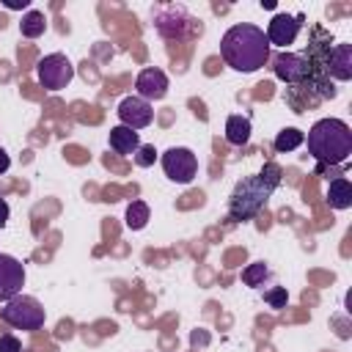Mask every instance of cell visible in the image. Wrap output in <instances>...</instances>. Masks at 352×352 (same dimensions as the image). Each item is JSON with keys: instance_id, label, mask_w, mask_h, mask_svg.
Instances as JSON below:
<instances>
[{"instance_id": "obj_1", "label": "cell", "mask_w": 352, "mask_h": 352, "mask_svg": "<svg viewBox=\"0 0 352 352\" xmlns=\"http://www.w3.org/2000/svg\"><path fill=\"white\" fill-rule=\"evenodd\" d=\"M220 58L236 72H256L270 60V41L261 28L250 22L231 25L220 38Z\"/></svg>"}, {"instance_id": "obj_2", "label": "cell", "mask_w": 352, "mask_h": 352, "mask_svg": "<svg viewBox=\"0 0 352 352\" xmlns=\"http://www.w3.org/2000/svg\"><path fill=\"white\" fill-rule=\"evenodd\" d=\"M278 184H280V165H275V162H264L258 176L242 179L234 187L231 201H228L231 220H250V217H256L267 206V201L278 190Z\"/></svg>"}, {"instance_id": "obj_3", "label": "cell", "mask_w": 352, "mask_h": 352, "mask_svg": "<svg viewBox=\"0 0 352 352\" xmlns=\"http://www.w3.org/2000/svg\"><path fill=\"white\" fill-rule=\"evenodd\" d=\"M308 154L322 165H341L352 154V129L341 118H322L308 129Z\"/></svg>"}, {"instance_id": "obj_4", "label": "cell", "mask_w": 352, "mask_h": 352, "mask_svg": "<svg viewBox=\"0 0 352 352\" xmlns=\"http://www.w3.org/2000/svg\"><path fill=\"white\" fill-rule=\"evenodd\" d=\"M0 319L16 330H38L47 319L41 302L36 297H28V294H16L11 300L3 302L0 308Z\"/></svg>"}, {"instance_id": "obj_5", "label": "cell", "mask_w": 352, "mask_h": 352, "mask_svg": "<svg viewBox=\"0 0 352 352\" xmlns=\"http://www.w3.org/2000/svg\"><path fill=\"white\" fill-rule=\"evenodd\" d=\"M36 77H38V85L41 88H47V91H63L74 80V66H72V60L63 52H52V55H44L36 63Z\"/></svg>"}, {"instance_id": "obj_6", "label": "cell", "mask_w": 352, "mask_h": 352, "mask_svg": "<svg viewBox=\"0 0 352 352\" xmlns=\"http://www.w3.org/2000/svg\"><path fill=\"white\" fill-rule=\"evenodd\" d=\"M162 170H165V176L170 182L190 184L195 179V173H198V157L184 146H173V148H168L162 154Z\"/></svg>"}, {"instance_id": "obj_7", "label": "cell", "mask_w": 352, "mask_h": 352, "mask_svg": "<svg viewBox=\"0 0 352 352\" xmlns=\"http://www.w3.org/2000/svg\"><path fill=\"white\" fill-rule=\"evenodd\" d=\"M272 69H275V77L289 82V85H305L311 82V63L305 60V55H297V52H278L272 58Z\"/></svg>"}, {"instance_id": "obj_8", "label": "cell", "mask_w": 352, "mask_h": 352, "mask_svg": "<svg viewBox=\"0 0 352 352\" xmlns=\"http://www.w3.org/2000/svg\"><path fill=\"white\" fill-rule=\"evenodd\" d=\"M118 118H121V126H129V129H143L154 121V110H151V102L140 99V96H124L121 104H118Z\"/></svg>"}, {"instance_id": "obj_9", "label": "cell", "mask_w": 352, "mask_h": 352, "mask_svg": "<svg viewBox=\"0 0 352 352\" xmlns=\"http://www.w3.org/2000/svg\"><path fill=\"white\" fill-rule=\"evenodd\" d=\"M25 286V267L19 258L8 256V253H0V300H11L22 292Z\"/></svg>"}, {"instance_id": "obj_10", "label": "cell", "mask_w": 352, "mask_h": 352, "mask_svg": "<svg viewBox=\"0 0 352 352\" xmlns=\"http://www.w3.org/2000/svg\"><path fill=\"white\" fill-rule=\"evenodd\" d=\"M300 22H302V14H297V16H292V14H275L272 19H270V25H267V41H270V47L275 44V47H289V44H294V38H297V33H300Z\"/></svg>"}, {"instance_id": "obj_11", "label": "cell", "mask_w": 352, "mask_h": 352, "mask_svg": "<svg viewBox=\"0 0 352 352\" xmlns=\"http://www.w3.org/2000/svg\"><path fill=\"white\" fill-rule=\"evenodd\" d=\"M135 91H138V96L146 99V102L162 99V96L168 94V74H165L162 69H157V66H148V69H143V72L138 74Z\"/></svg>"}, {"instance_id": "obj_12", "label": "cell", "mask_w": 352, "mask_h": 352, "mask_svg": "<svg viewBox=\"0 0 352 352\" xmlns=\"http://www.w3.org/2000/svg\"><path fill=\"white\" fill-rule=\"evenodd\" d=\"M110 148H113L116 154L129 157V154H135V151L140 148V135H138L135 129L118 124V126L110 129Z\"/></svg>"}, {"instance_id": "obj_13", "label": "cell", "mask_w": 352, "mask_h": 352, "mask_svg": "<svg viewBox=\"0 0 352 352\" xmlns=\"http://www.w3.org/2000/svg\"><path fill=\"white\" fill-rule=\"evenodd\" d=\"M250 132H253V126H250L248 116H228V121H226V140L231 146H245L250 140Z\"/></svg>"}, {"instance_id": "obj_14", "label": "cell", "mask_w": 352, "mask_h": 352, "mask_svg": "<svg viewBox=\"0 0 352 352\" xmlns=\"http://www.w3.org/2000/svg\"><path fill=\"white\" fill-rule=\"evenodd\" d=\"M327 204L333 209H349L352 206V184L346 176H338L327 187Z\"/></svg>"}, {"instance_id": "obj_15", "label": "cell", "mask_w": 352, "mask_h": 352, "mask_svg": "<svg viewBox=\"0 0 352 352\" xmlns=\"http://www.w3.org/2000/svg\"><path fill=\"white\" fill-rule=\"evenodd\" d=\"M148 217H151V209H148V204H146V201H132V204L126 206V214H124L126 228H132V231L146 228Z\"/></svg>"}, {"instance_id": "obj_16", "label": "cell", "mask_w": 352, "mask_h": 352, "mask_svg": "<svg viewBox=\"0 0 352 352\" xmlns=\"http://www.w3.org/2000/svg\"><path fill=\"white\" fill-rule=\"evenodd\" d=\"M19 30H22L25 38H38L47 30V16L41 11H28L19 22Z\"/></svg>"}, {"instance_id": "obj_17", "label": "cell", "mask_w": 352, "mask_h": 352, "mask_svg": "<svg viewBox=\"0 0 352 352\" xmlns=\"http://www.w3.org/2000/svg\"><path fill=\"white\" fill-rule=\"evenodd\" d=\"M302 140H305V135H302L297 126H286V129H280L278 138H275V151H278V154L294 151L297 146H302Z\"/></svg>"}, {"instance_id": "obj_18", "label": "cell", "mask_w": 352, "mask_h": 352, "mask_svg": "<svg viewBox=\"0 0 352 352\" xmlns=\"http://www.w3.org/2000/svg\"><path fill=\"white\" fill-rule=\"evenodd\" d=\"M267 275H270L267 264H264V261H253V264H248V267L242 270V283H245V286H261V283L267 280Z\"/></svg>"}, {"instance_id": "obj_19", "label": "cell", "mask_w": 352, "mask_h": 352, "mask_svg": "<svg viewBox=\"0 0 352 352\" xmlns=\"http://www.w3.org/2000/svg\"><path fill=\"white\" fill-rule=\"evenodd\" d=\"M264 302H267L270 308H286V302H289L286 286H272V289L264 294Z\"/></svg>"}, {"instance_id": "obj_20", "label": "cell", "mask_w": 352, "mask_h": 352, "mask_svg": "<svg viewBox=\"0 0 352 352\" xmlns=\"http://www.w3.org/2000/svg\"><path fill=\"white\" fill-rule=\"evenodd\" d=\"M132 157H135V162H138L140 168H148V165H154V160H157V148H154V146H143V143H140V148H138Z\"/></svg>"}, {"instance_id": "obj_21", "label": "cell", "mask_w": 352, "mask_h": 352, "mask_svg": "<svg viewBox=\"0 0 352 352\" xmlns=\"http://www.w3.org/2000/svg\"><path fill=\"white\" fill-rule=\"evenodd\" d=\"M0 352H22V344L16 336H0Z\"/></svg>"}, {"instance_id": "obj_22", "label": "cell", "mask_w": 352, "mask_h": 352, "mask_svg": "<svg viewBox=\"0 0 352 352\" xmlns=\"http://www.w3.org/2000/svg\"><path fill=\"white\" fill-rule=\"evenodd\" d=\"M8 165H11V157H8V151H6V148H0V176L8 170Z\"/></svg>"}, {"instance_id": "obj_23", "label": "cell", "mask_w": 352, "mask_h": 352, "mask_svg": "<svg viewBox=\"0 0 352 352\" xmlns=\"http://www.w3.org/2000/svg\"><path fill=\"white\" fill-rule=\"evenodd\" d=\"M6 220H8V204L6 198H0V226H6Z\"/></svg>"}, {"instance_id": "obj_24", "label": "cell", "mask_w": 352, "mask_h": 352, "mask_svg": "<svg viewBox=\"0 0 352 352\" xmlns=\"http://www.w3.org/2000/svg\"><path fill=\"white\" fill-rule=\"evenodd\" d=\"M25 6H28V0H22V3L19 0H6V8H25Z\"/></svg>"}]
</instances>
